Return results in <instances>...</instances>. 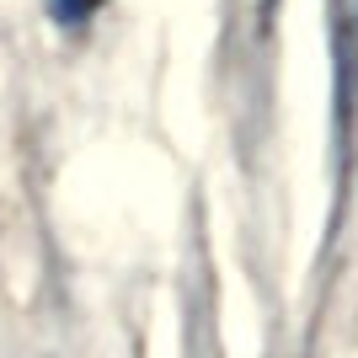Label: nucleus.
<instances>
[{"mask_svg":"<svg viewBox=\"0 0 358 358\" xmlns=\"http://www.w3.org/2000/svg\"><path fill=\"white\" fill-rule=\"evenodd\" d=\"M102 0H48V11H54V22H64V27H80L91 11H96Z\"/></svg>","mask_w":358,"mask_h":358,"instance_id":"obj_1","label":"nucleus"}]
</instances>
